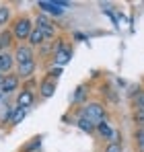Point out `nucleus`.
<instances>
[{"instance_id": "obj_25", "label": "nucleus", "mask_w": 144, "mask_h": 152, "mask_svg": "<svg viewBox=\"0 0 144 152\" xmlns=\"http://www.w3.org/2000/svg\"><path fill=\"white\" fill-rule=\"evenodd\" d=\"M2 80H4V76H2V74H0V84H2Z\"/></svg>"}, {"instance_id": "obj_9", "label": "nucleus", "mask_w": 144, "mask_h": 152, "mask_svg": "<svg viewBox=\"0 0 144 152\" xmlns=\"http://www.w3.org/2000/svg\"><path fill=\"white\" fill-rule=\"evenodd\" d=\"M35 70H37V60L17 66V72H15V74L19 76V80H27V78H31V76L35 74Z\"/></svg>"}, {"instance_id": "obj_6", "label": "nucleus", "mask_w": 144, "mask_h": 152, "mask_svg": "<svg viewBox=\"0 0 144 152\" xmlns=\"http://www.w3.org/2000/svg\"><path fill=\"white\" fill-rule=\"evenodd\" d=\"M19 84H21V80H19L17 74H6L4 80H2V84H0V95H8V93L17 91Z\"/></svg>"}, {"instance_id": "obj_16", "label": "nucleus", "mask_w": 144, "mask_h": 152, "mask_svg": "<svg viewBox=\"0 0 144 152\" xmlns=\"http://www.w3.org/2000/svg\"><path fill=\"white\" fill-rule=\"evenodd\" d=\"M37 50H39V58H41V60H46V58H54V51H56V39H54V41H43Z\"/></svg>"}, {"instance_id": "obj_26", "label": "nucleus", "mask_w": 144, "mask_h": 152, "mask_svg": "<svg viewBox=\"0 0 144 152\" xmlns=\"http://www.w3.org/2000/svg\"><path fill=\"white\" fill-rule=\"evenodd\" d=\"M0 97H2V95H0Z\"/></svg>"}, {"instance_id": "obj_11", "label": "nucleus", "mask_w": 144, "mask_h": 152, "mask_svg": "<svg viewBox=\"0 0 144 152\" xmlns=\"http://www.w3.org/2000/svg\"><path fill=\"white\" fill-rule=\"evenodd\" d=\"M12 45H15V35H12V31H8V29L0 31V53H2V51H8Z\"/></svg>"}, {"instance_id": "obj_4", "label": "nucleus", "mask_w": 144, "mask_h": 152, "mask_svg": "<svg viewBox=\"0 0 144 152\" xmlns=\"http://www.w3.org/2000/svg\"><path fill=\"white\" fill-rule=\"evenodd\" d=\"M12 56H15L17 66H21V64H27V62H33V60H35V51H33L31 45H27V43H17V45H15V51H12Z\"/></svg>"}, {"instance_id": "obj_24", "label": "nucleus", "mask_w": 144, "mask_h": 152, "mask_svg": "<svg viewBox=\"0 0 144 152\" xmlns=\"http://www.w3.org/2000/svg\"><path fill=\"white\" fill-rule=\"evenodd\" d=\"M103 152H123V146L121 144H113V142H109L107 146H105V150Z\"/></svg>"}, {"instance_id": "obj_21", "label": "nucleus", "mask_w": 144, "mask_h": 152, "mask_svg": "<svg viewBox=\"0 0 144 152\" xmlns=\"http://www.w3.org/2000/svg\"><path fill=\"white\" fill-rule=\"evenodd\" d=\"M132 107L134 111H144V91H138V95H132Z\"/></svg>"}, {"instance_id": "obj_23", "label": "nucleus", "mask_w": 144, "mask_h": 152, "mask_svg": "<svg viewBox=\"0 0 144 152\" xmlns=\"http://www.w3.org/2000/svg\"><path fill=\"white\" fill-rule=\"evenodd\" d=\"M60 74H62V68H58V66H56V68H51V70L48 72V76H46V78H49V80H56V82H58Z\"/></svg>"}, {"instance_id": "obj_18", "label": "nucleus", "mask_w": 144, "mask_h": 152, "mask_svg": "<svg viewBox=\"0 0 144 152\" xmlns=\"http://www.w3.org/2000/svg\"><path fill=\"white\" fill-rule=\"evenodd\" d=\"M12 21V10H10V6L8 4H0V27L8 25Z\"/></svg>"}, {"instance_id": "obj_22", "label": "nucleus", "mask_w": 144, "mask_h": 152, "mask_svg": "<svg viewBox=\"0 0 144 152\" xmlns=\"http://www.w3.org/2000/svg\"><path fill=\"white\" fill-rule=\"evenodd\" d=\"M132 119L138 127H144V111H134L132 113Z\"/></svg>"}, {"instance_id": "obj_14", "label": "nucleus", "mask_w": 144, "mask_h": 152, "mask_svg": "<svg viewBox=\"0 0 144 152\" xmlns=\"http://www.w3.org/2000/svg\"><path fill=\"white\" fill-rule=\"evenodd\" d=\"M46 41V33L41 31V29H33L31 31V35H29V39H27V45H31V48H39L41 43Z\"/></svg>"}, {"instance_id": "obj_19", "label": "nucleus", "mask_w": 144, "mask_h": 152, "mask_svg": "<svg viewBox=\"0 0 144 152\" xmlns=\"http://www.w3.org/2000/svg\"><path fill=\"white\" fill-rule=\"evenodd\" d=\"M25 115H27V109L15 105V111H12V115H10V121H8V124H10V126H19V124L25 119Z\"/></svg>"}, {"instance_id": "obj_13", "label": "nucleus", "mask_w": 144, "mask_h": 152, "mask_svg": "<svg viewBox=\"0 0 144 152\" xmlns=\"http://www.w3.org/2000/svg\"><path fill=\"white\" fill-rule=\"evenodd\" d=\"M76 126L80 127L82 132H87V134H95V129H97V124L95 121H91L89 117H84L80 111H78V119H76Z\"/></svg>"}, {"instance_id": "obj_3", "label": "nucleus", "mask_w": 144, "mask_h": 152, "mask_svg": "<svg viewBox=\"0 0 144 152\" xmlns=\"http://www.w3.org/2000/svg\"><path fill=\"white\" fill-rule=\"evenodd\" d=\"M56 41L58 43H56V51H54V64L58 68H64L72 60V48L66 43V39H62V37H58Z\"/></svg>"}, {"instance_id": "obj_2", "label": "nucleus", "mask_w": 144, "mask_h": 152, "mask_svg": "<svg viewBox=\"0 0 144 152\" xmlns=\"http://www.w3.org/2000/svg\"><path fill=\"white\" fill-rule=\"evenodd\" d=\"M80 113L84 117H89L91 121H95V124L107 119V109H105V105L101 101H87V105H82Z\"/></svg>"}, {"instance_id": "obj_12", "label": "nucleus", "mask_w": 144, "mask_h": 152, "mask_svg": "<svg viewBox=\"0 0 144 152\" xmlns=\"http://www.w3.org/2000/svg\"><path fill=\"white\" fill-rule=\"evenodd\" d=\"M87 97H89V86L87 84H78V88L72 95V103L74 105H87Z\"/></svg>"}, {"instance_id": "obj_17", "label": "nucleus", "mask_w": 144, "mask_h": 152, "mask_svg": "<svg viewBox=\"0 0 144 152\" xmlns=\"http://www.w3.org/2000/svg\"><path fill=\"white\" fill-rule=\"evenodd\" d=\"M39 148H41V136H35L25 146H21V152H39Z\"/></svg>"}, {"instance_id": "obj_8", "label": "nucleus", "mask_w": 144, "mask_h": 152, "mask_svg": "<svg viewBox=\"0 0 144 152\" xmlns=\"http://www.w3.org/2000/svg\"><path fill=\"white\" fill-rule=\"evenodd\" d=\"M56 86H58V82H56V80L41 78V80H39V97H41V99H49V97H54Z\"/></svg>"}, {"instance_id": "obj_15", "label": "nucleus", "mask_w": 144, "mask_h": 152, "mask_svg": "<svg viewBox=\"0 0 144 152\" xmlns=\"http://www.w3.org/2000/svg\"><path fill=\"white\" fill-rule=\"evenodd\" d=\"M97 134H99V138H103V140H109L111 142V136H113V127L109 126V121L107 119H103V121H99L97 124Z\"/></svg>"}, {"instance_id": "obj_20", "label": "nucleus", "mask_w": 144, "mask_h": 152, "mask_svg": "<svg viewBox=\"0 0 144 152\" xmlns=\"http://www.w3.org/2000/svg\"><path fill=\"white\" fill-rule=\"evenodd\" d=\"M134 148L138 152H144V127H138L134 132Z\"/></svg>"}, {"instance_id": "obj_7", "label": "nucleus", "mask_w": 144, "mask_h": 152, "mask_svg": "<svg viewBox=\"0 0 144 152\" xmlns=\"http://www.w3.org/2000/svg\"><path fill=\"white\" fill-rule=\"evenodd\" d=\"M37 8H39V12H46V15H56V17H62L64 15V8H60L51 0H39L37 2Z\"/></svg>"}, {"instance_id": "obj_1", "label": "nucleus", "mask_w": 144, "mask_h": 152, "mask_svg": "<svg viewBox=\"0 0 144 152\" xmlns=\"http://www.w3.org/2000/svg\"><path fill=\"white\" fill-rule=\"evenodd\" d=\"M33 29H35L33 19H31V17H27V15L17 17V19L12 21V25H10V31H12L15 39H17V41H21V43L29 39V35H31V31H33Z\"/></svg>"}, {"instance_id": "obj_10", "label": "nucleus", "mask_w": 144, "mask_h": 152, "mask_svg": "<svg viewBox=\"0 0 144 152\" xmlns=\"http://www.w3.org/2000/svg\"><path fill=\"white\" fill-rule=\"evenodd\" d=\"M33 103H35V93H33L31 88H23V91L17 95V107L27 109V107H31Z\"/></svg>"}, {"instance_id": "obj_5", "label": "nucleus", "mask_w": 144, "mask_h": 152, "mask_svg": "<svg viewBox=\"0 0 144 152\" xmlns=\"http://www.w3.org/2000/svg\"><path fill=\"white\" fill-rule=\"evenodd\" d=\"M15 56L10 51H2L0 53V74L6 76V74H12V68H15Z\"/></svg>"}]
</instances>
